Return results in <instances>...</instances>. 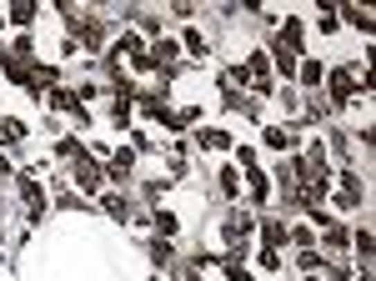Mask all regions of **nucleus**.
Masks as SVG:
<instances>
[{
  "label": "nucleus",
  "instance_id": "obj_1",
  "mask_svg": "<svg viewBox=\"0 0 376 281\" xmlns=\"http://www.w3.org/2000/svg\"><path fill=\"white\" fill-rule=\"evenodd\" d=\"M75 181H80V191H96V186H100V171H96L86 156H80V166H75Z\"/></svg>",
  "mask_w": 376,
  "mask_h": 281
},
{
  "label": "nucleus",
  "instance_id": "obj_2",
  "mask_svg": "<svg viewBox=\"0 0 376 281\" xmlns=\"http://www.w3.org/2000/svg\"><path fill=\"white\" fill-rule=\"evenodd\" d=\"M351 91H357V85H351V76H346V71H337V76H331V96H337V101H346Z\"/></svg>",
  "mask_w": 376,
  "mask_h": 281
}]
</instances>
